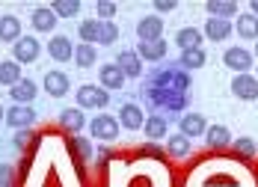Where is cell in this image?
I'll return each mask as SVG.
<instances>
[{"mask_svg": "<svg viewBox=\"0 0 258 187\" xmlns=\"http://www.w3.org/2000/svg\"><path fill=\"white\" fill-rule=\"evenodd\" d=\"M146 101L155 107L157 113H181L187 101H190V92H181V89H166V86H149L146 89Z\"/></svg>", "mask_w": 258, "mask_h": 187, "instance_id": "1", "label": "cell"}, {"mask_svg": "<svg viewBox=\"0 0 258 187\" xmlns=\"http://www.w3.org/2000/svg\"><path fill=\"white\" fill-rule=\"evenodd\" d=\"M155 86H166V89H181V92H187L190 89V75L184 72V69H163V72H157L155 78H152Z\"/></svg>", "mask_w": 258, "mask_h": 187, "instance_id": "2", "label": "cell"}, {"mask_svg": "<svg viewBox=\"0 0 258 187\" xmlns=\"http://www.w3.org/2000/svg\"><path fill=\"white\" fill-rule=\"evenodd\" d=\"M107 101H110V92L104 89V86H80L78 89V104L80 107H95V110H101V107H107Z\"/></svg>", "mask_w": 258, "mask_h": 187, "instance_id": "3", "label": "cell"}, {"mask_svg": "<svg viewBox=\"0 0 258 187\" xmlns=\"http://www.w3.org/2000/svg\"><path fill=\"white\" fill-rule=\"evenodd\" d=\"M119 119L116 116H95L92 119V137L95 140H116L119 137Z\"/></svg>", "mask_w": 258, "mask_h": 187, "instance_id": "4", "label": "cell"}, {"mask_svg": "<svg viewBox=\"0 0 258 187\" xmlns=\"http://www.w3.org/2000/svg\"><path fill=\"white\" fill-rule=\"evenodd\" d=\"M6 122L15 128V131H21V128H30L33 122H36V110L27 104H15L6 110Z\"/></svg>", "mask_w": 258, "mask_h": 187, "instance_id": "5", "label": "cell"}, {"mask_svg": "<svg viewBox=\"0 0 258 187\" xmlns=\"http://www.w3.org/2000/svg\"><path fill=\"white\" fill-rule=\"evenodd\" d=\"M12 56H15V63H33V59L39 56V42H36L33 36H21V39L12 45Z\"/></svg>", "mask_w": 258, "mask_h": 187, "instance_id": "6", "label": "cell"}, {"mask_svg": "<svg viewBox=\"0 0 258 187\" xmlns=\"http://www.w3.org/2000/svg\"><path fill=\"white\" fill-rule=\"evenodd\" d=\"M223 63L229 66V69H234V72H246V69H252V53L243 51V48H229V51L223 53Z\"/></svg>", "mask_w": 258, "mask_h": 187, "instance_id": "7", "label": "cell"}, {"mask_svg": "<svg viewBox=\"0 0 258 187\" xmlns=\"http://www.w3.org/2000/svg\"><path fill=\"white\" fill-rule=\"evenodd\" d=\"M69 86H72V80H69V75L66 72H48L45 75V92L48 95H53V98H59V95H66L69 92Z\"/></svg>", "mask_w": 258, "mask_h": 187, "instance_id": "8", "label": "cell"}, {"mask_svg": "<svg viewBox=\"0 0 258 187\" xmlns=\"http://www.w3.org/2000/svg\"><path fill=\"white\" fill-rule=\"evenodd\" d=\"M232 92L243 101H252V98H258V80L249 78V75H237L232 80Z\"/></svg>", "mask_w": 258, "mask_h": 187, "instance_id": "9", "label": "cell"}, {"mask_svg": "<svg viewBox=\"0 0 258 187\" xmlns=\"http://www.w3.org/2000/svg\"><path fill=\"white\" fill-rule=\"evenodd\" d=\"M137 36H140L143 42H157V39L163 36V21H160L157 15H149V18H143V21L137 24Z\"/></svg>", "mask_w": 258, "mask_h": 187, "instance_id": "10", "label": "cell"}, {"mask_svg": "<svg viewBox=\"0 0 258 187\" xmlns=\"http://www.w3.org/2000/svg\"><path fill=\"white\" fill-rule=\"evenodd\" d=\"M178 128L184 137H202V134L208 131V125H205V116H199V113H187V116H181L178 119Z\"/></svg>", "mask_w": 258, "mask_h": 187, "instance_id": "11", "label": "cell"}, {"mask_svg": "<svg viewBox=\"0 0 258 187\" xmlns=\"http://www.w3.org/2000/svg\"><path fill=\"white\" fill-rule=\"evenodd\" d=\"M48 53H51L56 63H69L75 56V48H72V39L69 36H53L51 45H48Z\"/></svg>", "mask_w": 258, "mask_h": 187, "instance_id": "12", "label": "cell"}, {"mask_svg": "<svg viewBox=\"0 0 258 187\" xmlns=\"http://www.w3.org/2000/svg\"><path fill=\"white\" fill-rule=\"evenodd\" d=\"M9 95L15 98V104H30L36 98V83L30 78H21L15 86H9Z\"/></svg>", "mask_w": 258, "mask_h": 187, "instance_id": "13", "label": "cell"}, {"mask_svg": "<svg viewBox=\"0 0 258 187\" xmlns=\"http://www.w3.org/2000/svg\"><path fill=\"white\" fill-rule=\"evenodd\" d=\"M116 66L122 69L125 78H140V72H143V63H140V56L134 51H122L116 56Z\"/></svg>", "mask_w": 258, "mask_h": 187, "instance_id": "14", "label": "cell"}, {"mask_svg": "<svg viewBox=\"0 0 258 187\" xmlns=\"http://www.w3.org/2000/svg\"><path fill=\"white\" fill-rule=\"evenodd\" d=\"M101 86L104 89H113V92H119L125 86V75H122V69L116 63H110V66L101 69Z\"/></svg>", "mask_w": 258, "mask_h": 187, "instance_id": "15", "label": "cell"}, {"mask_svg": "<svg viewBox=\"0 0 258 187\" xmlns=\"http://www.w3.org/2000/svg\"><path fill=\"white\" fill-rule=\"evenodd\" d=\"M175 45H181V51L202 48V33L196 27H181L178 33H175Z\"/></svg>", "mask_w": 258, "mask_h": 187, "instance_id": "16", "label": "cell"}, {"mask_svg": "<svg viewBox=\"0 0 258 187\" xmlns=\"http://www.w3.org/2000/svg\"><path fill=\"white\" fill-rule=\"evenodd\" d=\"M119 125H125L131 131H137L140 125H146V116H143V110L137 104H125L119 110Z\"/></svg>", "mask_w": 258, "mask_h": 187, "instance_id": "17", "label": "cell"}, {"mask_svg": "<svg viewBox=\"0 0 258 187\" xmlns=\"http://www.w3.org/2000/svg\"><path fill=\"white\" fill-rule=\"evenodd\" d=\"M21 39V21L15 15H0V42H18Z\"/></svg>", "mask_w": 258, "mask_h": 187, "instance_id": "18", "label": "cell"}, {"mask_svg": "<svg viewBox=\"0 0 258 187\" xmlns=\"http://www.w3.org/2000/svg\"><path fill=\"white\" fill-rule=\"evenodd\" d=\"M205 36L211 42H223L232 36V21H223V18H211L205 21Z\"/></svg>", "mask_w": 258, "mask_h": 187, "instance_id": "19", "label": "cell"}, {"mask_svg": "<svg viewBox=\"0 0 258 187\" xmlns=\"http://www.w3.org/2000/svg\"><path fill=\"white\" fill-rule=\"evenodd\" d=\"M59 125H62L66 131L78 134L80 128L86 125V116H83V110H80V107H72V110H62V113H59Z\"/></svg>", "mask_w": 258, "mask_h": 187, "instance_id": "20", "label": "cell"}, {"mask_svg": "<svg viewBox=\"0 0 258 187\" xmlns=\"http://www.w3.org/2000/svg\"><path fill=\"white\" fill-rule=\"evenodd\" d=\"M137 56H140V59H152V63L163 59V56H166V45H163V39H157V42H143V45L137 48Z\"/></svg>", "mask_w": 258, "mask_h": 187, "instance_id": "21", "label": "cell"}, {"mask_svg": "<svg viewBox=\"0 0 258 187\" xmlns=\"http://www.w3.org/2000/svg\"><path fill=\"white\" fill-rule=\"evenodd\" d=\"M205 143L211 149H223V146L232 143V134H229V128H223V125H211L205 131Z\"/></svg>", "mask_w": 258, "mask_h": 187, "instance_id": "22", "label": "cell"}, {"mask_svg": "<svg viewBox=\"0 0 258 187\" xmlns=\"http://www.w3.org/2000/svg\"><path fill=\"white\" fill-rule=\"evenodd\" d=\"M205 9L211 12V15L223 18V21H229L232 15H237V3H232V0H208Z\"/></svg>", "mask_w": 258, "mask_h": 187, "instance_id": "23", "label": "cell"}, {"mask_svg": "<svg viewBox=\"0 0 258 187\" xmlns=\"http://www.w3.org/2000/svg\"><path fill=\"white\" fill-rule=\"evenodd\" d=\"M53 27H56V12H53V9H36V12H33V30L51 33Z\"/></svg>", "mask_w": 258, "mask_h": 187, "instance_id": "24", "label": "cell"}, {"mask_svg": "<svg viewBox=\"0 0 258 187\" xmlns=\"http://www.w3.org/2000/svg\"><path fill=\"white\" fill-rule=\"evenodd\" d=\"M234 30H237V36H243V39H258V18L252 12H249V15H237Z\"/></svg>", "mask_w": 258, "mask_h": 187, "instance_id": "25", "label": "cell"}, {"mask_svg": "<svg viewBox=\"0 0 258 187\" xmlns=\"http://www.w3.org/2000/svg\"><path fill=\"white\" fill-rule=\"evenodd\" d=\"M166 140H169V143H166L169 155H175V158H187V155H190V137L172 134V137H166Z\"/></svg>", "mask_w": 258, "mask_h": 187, "instance_id": "26", "label": "cell"}, {"mask_svg": "<svg viewBox=\"0 0 258 187\" xmlns=\"http://www.w3.org/2000/svg\"><path fill=\"white\" fill-rule=\"evenodd\" d=\"M21 80V69H18V63L15 59H6V63H0V83H6V86H15Z\"/></svg>", "mask_w": 258, "mask_h": 187, "instance_id": "27", "label": "cell"}, {"mask_svg": "<svg viewBox=\"0 0 258 187\" xmlns=\"http://www.w3.org/2000/svg\"><path fill=\"white\" fill-rule=\"evenodd\" d=\"M143 128L149 134V140H163L166 137V116H149Z\"/></svg>", "mask_w": 258, "mask_h": 187, "instance_id": "28", "label": "cell"}, {"mask_svg": "<svg viewBox=\"0 0 258 187\" xmlns=\"http://www.w3.org/2000/svg\"><path fill=\"white\" fill-rule=\"evenodd\" d=\"M205 51L202 48H193V51H181V69H202L205 66Z\"/></svg>", "mask_w": 258, "mask_h": 187, "instance_id": "29", "label": "cell"}, {"mask_svg": "<svg viewBox=\"0 0 258 187\" xmlns=\"http://www.w3.org/2000/svg\"><path fill=\"white\" fill-rule=\"evenodd\" d=\"M75 59H78L80 69H92V66H95V59H98V51H95L92 45H78Z\"/></svg>", "mask_w": 258, "mask_h": 187, "instance_id": "30", "label": "cell"}, {"mask_svg": "<svg viewBox=\"0 0 258 187\" xmlns=\"http://www.w3.org/2000/svg\"><path fill=\"white\" fill-rule=\"evenodd\" d=\"M98 30H101V21H83V24H80V39H83V45H98Z\"/></svg>", "mask_w": 258, "mask_h": 187, "instance_id": "31", "label": "cell"}, {"mask_svg": "<svg viewBox=\"0 0 258 187\" xmlns=\"http://www.w3.org/2000/svg\"><path fill=\"white\" fill-rule=\"evenodd\" d=\"M119 39V27L116 21H101V30H98V45H113Z\"/></svg>", "mask_w": 258, "mask_h": 187, "instance_id": "32", "label": "cell"}, {"mask_svg": "<svg viewBox=\"0 0 258 187\" xmlns=\"http://www.w3.org/2000/svg\"><path fill=\"white\" fill-rule=\"evenodd\" d=\"M51 9L56 12V15H62V18H72V15H78L80 12V3L78 0H56Z\"/></svg>", "mask_w": 258, "mask_h": 187, "instance_id": "33", "label": "cell"}, {"mask_svg": "<svg viewBox=\"0 0 258 187\" xmlns=\"http://www.w3.org/2000/svg\"><path fill=\"white\" fill-rule=\"evenodd\" d=\"M258 149L255 143L249 140V137H240V140H234V155H240V158H252Z\"/></svg>", "mask_w": 258, "mask_h": 187, "instance_id": "34", "label": "cell"}, {"mask_svg": "<svg viewBox=\"0 0 258 187\" xmlns=\"http://www.w3.org/2000/svg\"><path fill=\"white\" fill-rule=\"evenodd\" d=\"M12 140H15V149L21 152V149H30V146H36V140H39V137H33V134L27 131V128H21V131H15V137H12Z\"/></svg>", "mask_w": 258, "mask_h": 187, "instance_id": "35", "label": "cell"}, {"mask_svg": "<svg viewBox=\"0 0 258 187\" xmlns=\"http://www.w3.org/2000/svg\"><path fill=\"white\" fill-rule=\"evenodd\" d=\"M72 146H75V152H78V158L80 160H89L92 158V143H89V140H72Z\"/></svg>", "mask_w": 258, "mask_h": 187, "instance_id": "36", "label": "cell"}, {"mask_svg": "<svg viewBox=\"0 0 258 187\" xmlns=\"http://www.w3.org/2000/svg\"><path fill=\"white\" fill-rule=\"evenodd\" d=\"M140 155H143V158H157V160H163V149H157L155 143H149V146H143V149H140Z\"/></svg>", "mask_w": 258, "mask_h": 187, "instance_id": "37", "label": "cell"}, {"mask_svg": "<svg viewBox=\"0 0 258 187\" xmlns=\"http://www.w3.org/2000/svg\"><path fill=\"white\" fill-rule=\"evenodd\" d=\"M0 187H12V166L0 163Z\"/></svg>", "mask_w": 258, "mask_h": 187, "instance_id": "38", "label": "cell"}, {"mask_svg": "<svg viewBox=\"0 0 258 187\" xmlns=\"http://www.w3.org/2000/svg\"><path fill=\"white\" fill-rule=\"evenodd\" d=\"M98 15H101V18H113V15H116V3L101 0V3H98Z\"/></svg>", "mask_w": 258, "mask_h": 187, "instance_id": "39", "label": "cell"}, {"mask_svg": "<svg viewBox=\"0 0 258 187\" xmlns=\"http://www.w3.org/2000/svg\"><path fill=\"white\" fill-rule=\"evenodd\" d=\"M155 9H157V12H172V9H175V3H172V0H155Z\"/></svg>", "mask_w": 258, "mask_h": 187, "instance_id": "40", "label": "cell"}, {"mask_svg": "<svg viewBox=\"0 0 258 187\" xmlns=\"http://www.w3.org/2000/svg\"><path fill=\"white\" fill-rule=\"evenodd\" d=\"M249 9H252V15L258 18V0H252V3H249Z\"/></svg>", "mask_w": 258, "mask_h": 187, "instance_id": "41", "label": "cell"}, {"mask_svg": "<svg viewBox=\"0 0 258 187\" xmlns=\"http://www.w3.org/2000/svg\"><path fill=\"white\" fill-rule=\"evenodd\" d=\"M0 122H6V110H3V104H0Z\"/></svg>", "mask_w": 258, "mask_h": 187, "instance_id": "42", "label": "cell"}, {"mask_svg": "<svg viewBox=\"0 0 258 187\" xmlns=\"http://www.w3.org/2000/svg\"><path fill=\"white\" fill-rule=\"evenodd\" d=\"M255 53H258V45H255Z\"/></svg>", "mask_w": 258, "mask_h": 187, "instance_id": "43", "label": "cell"}]
</instances>
